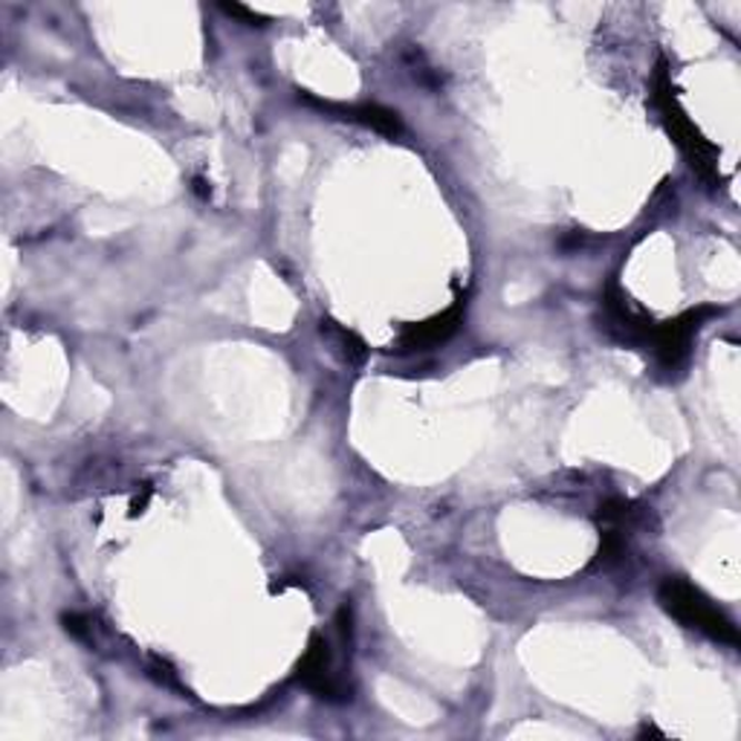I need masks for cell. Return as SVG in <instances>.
<instances>
[{
    "label": "cell",
    "mask_w": 741,
    "mask_h": 741,
    "mask_svg": "<svg viewBox=\"0 0 741 741\" xmlns=\"http://www.w3.org/2000/svg\"><path fill=\"white\" fill-rule=\"evenodd\" d=\"M661 602L669 614L681 620L683 625L690 629L704 631L707 638L719 640V643H730L735 647L739 643V631L735 625L721 614L710 600H707L695 585H690L687 580H667L661 585Z\"/></svg>",
    "instance_id": "6da1fadb"
},
{
    "label": "cell",
    "mask_w": 741,
    "mask_h": 741,
    "mask_svg": "<svg viewBox=\"0 0 741 741\" xmlns=\"http://www.w3.org/2000/svg\"><path fill=\"white\" fill-rule=\"evenodd\" d=\"M715 313H719L715 308H698V310H690L687 316H681V319H675V322H667V324H661V328H654L649 342L654 346V351H658V357H661L663 366L667 368L681 366V360L687 357V351H690L692 333L701 328V322H704L707 316H715Z\"/></svg>",
    "instance_id": "7a4b0ae2"
},
{
    "label": "cell",
    "mask_w": 741,
    "mask_h": 741,
    "mask_svg": "<svg viewBox=\"0 0 741 741\" xmlns=\"http://www.w3.org/2000/svg\"><path fill=\"white\" fill-rule=\"evenodd\" d=\"M299 681L304 683L308 690L319 692L322 698H333V701L348 695L346 683L339 681V678H333L331 672V647H328V640L319 638V634L310 640L308 654L301 658Z\"/></svg>",
    "instance_id": "3957f363"
},
{
    "label": "cell",
    "mask_w": 741,
    "mask_h": 741,
    "mask_svg": "<svg viewBox=\"0 0 741 741\" xmlns=\"http://www.w3.org/2000/svg\"><path fill=\"white\" fill-rule=\"evenodd\" d=\"M458 322H461V304L449 308L447 313L434 316L429 322L411 324L409 331L400 337V351H427L432 346H441L458 331Z\"/></svg>",
    "instance_id": "277c9868"
},
{
    "label": "cell",
    "mask_w": 741,
    "mask_h": 741,
    "mask_svg": "<svg viewBox=\"0 0 741 741\" xmlns=\"http://www.w3.org/2000/svg\"><path fill=\"white\" fill-rule=\"evenodd\" d=\"M339 111L346 113V119H353V122H362V126L374 128L380 133H400V119H397L394 111L389 108H380V104H357V108H339Z\"/></svg>",
    "instance_id": "5b68a950"
},
{
    "label": "cell",
    "mask_w": 741,
    "mask_h": 741,
    "mask_svg": "<svg viewBox=\"0 0 741 741\" xmlns=\"http://www.w3.org/2000/svg\"><path fill=\"white\" fill-rule=\"evenodd\" d=\"M322 331H328V333H333V337H337L339 348L346 351L348 360H351V362H362V357H366V348H362V342L357 337H353V333H348L346 328H337V324H333V322H328V324L322 322Z\"/></svg>",
    "instance_id": "8992f818"
},
{
    "label": "cell",
    "mask_w": 741,
    "mask_h": 741,
    "mask_svg": "<svg viewBox=\"0 0 741 741\" xmlns=\"http://www.w3.org/2000/svg\"><path fill=\"white\" fill-rule=\"evenodd\" d=\"M229 12V16H236V18H243V21L247 23H258V21H264V18L261 16H256V12H252V9H247V7H238V3H232V7H223Z\"/></svg>",
    "instance_id": "52a82bcc"
}]
</instances>
